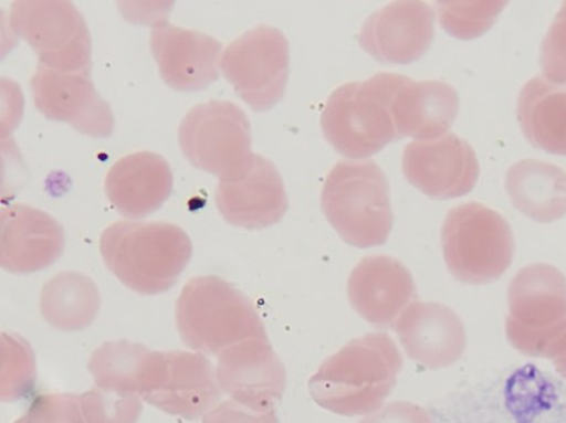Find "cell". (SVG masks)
Masks as SVG:
<instances>
[{
  "mask_svg": "<svg viewBox=\"0 0 566 423\" xmlns=\"http://www.w3.org/2000/svg\"><path fill=\"white\" fill-rule=\"evenodd\" d=\"M150 349L126 340L95 349L88 370L97 388L139 396V379Z\"/></svg>",
  "mask_w": 566,
  "mask_h": 423,
  "instance_id": "cell-26",
  "label": "cell"
},
{
  "mask_svg": "<svg viewBox=\"0 0 566 423\" xmlns=\"http://www.w3.org/2000/svg\"><path fill=\"white\" fill-rule=\"evenodd\" d=\"M353 308L373 327L392 328L417 298L415 279L390 256H368L350 273L347 285Z\"/></svg>",
  "mask_w": 566,
  "mask_h": 423,
  "instance_id": "cell-19",
  "label": "cell"
},
{
  "mask_svg": "<svg viewBox=\"0 0 566 423\" xmlns=\"http://www.w3.org/2000/svg\"><path fill=\"white\" fill-rule=\"evenodd\" d=\"M150 49L159 75L171 89L199 92L219 78L221 44L211 35L157 21Z\"/></svg>",
  "mask_w": 566,
  "mask_h": 423,
  "instance_id": "cell-15",
  "label": "cell"
},
{
  "mask_svg": "<svg viewBox=\"0 0 566 423\" xmlns=\"http://www.w3.org/2000/svg\"><path fill=\"white\" fill-rule=\"evenodd\" d=\"M506 189L513 204L537 222L566 214V171L556 165L523 159L509 169Z\"/></svg>",
  "mask_w": 566,
  "mask_h": 423,
  "instance_id": "cell-24",
  "label": "cell"
},
{
  "mask_svg": "<svg viewBox=\"0 0 566 423\" xmlns=\"http://www.w3.org/2000/svg\"><path fill=\"white\" fill-rule=\"evenodd\" d=\"M30 87L35 108L46 119L67 123L92 138L114 133L113 109L98 96L91 72H60L39 64Z\"/></svg>",
  "mask_w": 566,
  "mask_h": 423,
  "instance_id": "cell-12",
  "label": "cell"
},
{
  "mask_svg": "<svg viewBox=\"0 0 566 423\" xmlns=\"http://www.w3.org/2000/svg\"><path fill=\"white\" fill-rule=\"evenodd\" d=\"M176 322L187 347L214 357L245 340H269L254 305L217 275L196 277L184 286Z\"/></svg>",
  "mask_w": 566,
  "mask_h": 423,
  "instance_id": "cell-3",
  "label": "cell"
},
{
  "mask_svg": "<svg viewBox=\"0 0 566 423\" xmlns=\"http://www.w3.org/2000/svg\"><path fill=\"white\" fill-rule=\"evenodd\" d=\"M441 243L449 272L464 284H490L512 265L514 237L509 223L478 202L448 213Z\"/></svg>",
  "mask_w": 566,
  "mask_h": 423,
  "instance_id": "cell-6",
  "label": "cell"
},
{
  "mask_svg": "<svg viewBox=\"0 0 566 423\" xmlns=\"http://www.w3.org/2000/svg\"><path fill=\"white\" fill-rule=\"evenodd\" d=\"M65 247L63 225L51 214L27 204L0 214V265L12 274L40 272L59 260Z\"/></svg>",
  "mask_w": 566,
  "mask_h": 423,
  "instance_id": "cell-18",
  "label": "cell"
},
{
  "mask_svg": "<svg viewBox=\"0 0 566 423\" xmlns=\"http://www.w3.org/2000/svg\"><path fill=\"white\" fill-rule=\"evenodd\" d=\"M322 208L329 224L353 247H378L391 234L389 181L373 161L338 162L325 180Z\"/></svg>",
  "mask_w": 566,
  "mask_h": 423,
  "instance_id": "cell-5",
  "label": "cell"
},
{
  "mask_svg": "<svg viewBox=\"0 0 566 423\" xmlns=\"http://www.w3.org/2000/svg\"><path fill=\"white\" fill-rule=\"evenodd\" d=\"M218 382L233 402L272 412L286 390V370L268 340H245L218 357Z\"/></svg>",
  "mask_w": 566,
  "mask_h": 423,
  "instance_id": "cell-14",
  "label": "cell"
},
{
  "mask_svg": "<svg viewBox=\"0 0 566 423\" xmlns=\"http://www.w3.org/2000/svg\"><path fill=\"white\" fill-rule=\"evenodd\" d=\"M402 169L411 186L439 200L469 194L480 175L475 150L454 134L406 146Z\"/></svg>",
  "mask_w": 566,
  "mask_h": 423,
  "instance_id": "cell-13",
  "label": "cell"
},
{
  "mask_svg": "<svg viewBox=\"0 0 566 423\" xmlns=\"http://www.w3.org/2000/svg\"><path fill=\"white\" fill-rule=\"evenodd\" d=\"M221 395L217 370L205 353L151 351L140 373L142 400L189 421L206 416Z\"/></svg>",
  "mask_w": 566,
  "mask_h": 423,
  "instance_id": "cell-9",
  "label": "cell"
},
{
  "mask_svg": "<svg viewBox=\"0 0 566 423\" xmlns=\"http://www.w3.org/2000/svg\"><path fill=\"white\" fill-rule=\"evenodd\" d=\"M101 253L109 272L128 289L156 296L175 286L193 247L176 224L119 222L104 230Z\"/></svg>",
  "mask_w": 566,
  "mask_h": 423,
  "instance_id": "cell-2",
  "label": "cell"
},
{
  "mask_svg": "<svg viewBox=\"0 0 566 423\" xmlns=\"http://www.w3.org/2000/svg\"><path fill=\"white\" fill-rule=\"evenodd\" d=\"M14 423H87L80 396L75 394L41 395L27 414Z\"/></svg>",
  "mask_w": 566,
  "mask_h": 423,
  "instance_id": "cell-30",
  "label": "cell"
},
{
  "mask_svg": "<svg viewBox=\"0 0 566 423\" xmlns=\"http://www.w3.org/2000/svg\"><path fill=\"white\" fill-rule=\"evenodd\" d=\"M184 157L195 168L229 181L251 167V125L243 109L231 102L199 104L178 128Z\"/></svg>",
  "mask_w": 566,
  "mask_h": 423,
  "instance_id": "cell-7",
  "label": "cell"
},
{
  "mask_svg": "<svg viewBox=\"0 0 566 423\" xmlns=\"http://www.w3.org/2000/svg\"><path fill=\"white\" fill-rule=\"evenodd\" d=\"M541 67L547 82L566 84V2L545 35L541 47Z\"/></svg>",
  "mask_w": 566,
  "mask_h": 423,
  "instance_id": "cell-31",
  "label": "cell"
},
{
  "mask_svg": "<svg viewBox=\"0 0 566 423\" xmlns=\"http://www.w3.org/2000/svg\"><path fill=\"white\" fill-rule=\"evenodd\" d=\"M35 361L32 348L21 337L2 335V401L21 400L33 390Z\"/></svg>",
  "mask_w": 566,
  "mask_h": 423,
  "instance_id": "cell-28",
  "label": "cell"
},
{
  "mask_svg": "<svg viewBox=\"0 0 566 423\" xmlns=\"http://www.w3.org/2000/svg\"><path fill=\"white\" fill-rule=\"evenodd\" d=\"M104 188L122 216L142 219L158 211L170 198L174 175L163 156L139 151L109 168Z\"/></svg>",
  "mask_w": 566,
  "mask_h": 423,
  "instance_id": "cell-20",
  "label": "cell"
},
{
  "mask_svg": "<svg viewBox=\"0 0 566 423\" xmlns=\"http://www.w3.org/2000/svg\"><path fill=\"white\" fill-rule=\"evenodd\" d=\"M507 2H439L437 12L442 29L459 40L483 35L495 23Z\"/></svg>",
  "mask_w": 566,
  "mask_h": 423,
  "instance_id": "cell-27",
  "label": "cell"
},
{
  "mask_svg": "<svg viewBox=\"0 0 566 423\" xmlns=\"http://www.w3.org/2000/svg\"><path fill=\"white\" fill-rule=\"evenodd\" d=\"M396 330L406 353L422 366L447 367L464 352L463 322L440 304H410L399 316Z\"/></svg>",
  "mask_w": 566,
  "mask_h": 423,
  "instance_id": "cell-21",
  "label": "cell"
},
{
  "mask_svg": "<svg viewBox=\"0 0 566 423\" xmlns=\"http://www.w3.org/2000/svg\"><path fill=\"white\" fill-rule=\"evenodd\" d=\"M87 423H137L142 413V398L94 388L80 396Z\"/></svg>",
  "mask_w": 566,
  "mask_h": 423,
  "instance_id": "cell-29",
  "label": "cell"
},
{
  "mask_svg": "<svg viewBox=\"0 0 566 423\" xmlns=\"http://www.w3.org/2000/svg\"><path fill=\"white\" fill-rule=\"evenodd\" d=\"M449 423H566V383L532 363L515 367Z\"/></svg>",
  "mask_w": 566,
  "mask_h": 423,
  "instance_id": "cell-8",
  "label": "cell"
},
{
  "mask_svg": "<svg viewBox=\"0 0 566 423\" xmlns=\"http://www.w3.org/2000/svg\"><path fill=\"white\" fill-rule=\"evenodd\" d=\"M101 304L95 282L75 272L60 273L49 279L40 297L42 317L64 332H77L90 327Z\"/></svg>",
  "mask_w": 566,
  "mask_h": 423,
  "instance_id": "cell-25",
  "label": "cell"
},
{
  "mask_svg": "<svg viewBox=\"0 0 566 423\" xmlns=\"http://www.w3.org/2000/svg\"><path fill=\"white\" fill-rule=\"evenodd\" d=\"M359 423H433L432 416L417 404L392 402L368 414Z\"/></svg>",
  "mask_w": 566,
  "mask_h": 423,
  "instance_id": "cell-33",
  "label": "cell"
},
{
  "mask_svg": "<svg viewBox=\"0 0 566 423\" xmlns=\"http://www.w3.org/2000/svg\"><path fill=\"white\" fill-rule=\"evenodd\" d=\"M10 27L32 46L39 64L60 72H91L92 42L82 12L71 2H14Z\"/></svg>",
  "mask_w": 566,
  "mask_h": 423,
  "instance_id": "cell-11",
  "label": "cell"
},
{
  "mask_svg": "<svg viewBox=\"0 0 566 423\" xmlns=\"http://www.w3.org/2000/svg\"><path fill=\"white\" fill-rule=\"evenodd\" d=\"M402 75L378 73L366 82L342 85L323 109L322 128L342 156L363 159L398 140L392 106Z\"/></svg>",
  "mask_w": 566,
  "mask_h": 423,
  "instance_id": "cell-4",
  "label": "cell"
},
{
  "mask_svg": "<svg viewBox=\"0 0 566 423\" xmlns=\"http://www.w3.org/2000/svg\"><path fill=\"white\" fill-rule=\"evenodd\" d=\"M516 115L528 142L551 155L566 156V87L532 78L523 85Z\"/></svg>",
  "mask_w": 566,
  "mask_h": 423,
  "instance_id": "cell-23",
  "label": "cell"
},
{
  "mask_svg": "<svg viewBox=\"0 0 566 423\" xmlns=\"http://www.w3.org/2000/svg\"><path fill=\"white\" fill-rule=\"evenodd\" d=\"M214 201L227 223L245 230L268 229L285 216L289 200L279 169L255 155L242 176L220 181Z\"/></svg>",
  "mask_w": 566,
  "mask_h": 423,
  "instance_id": "cell-16",
  "label": "cell"
},
{
  "mask_svg": "<svg viewBox=\"0 0 566 423\" xmlns=\"http://www.w3.org/2000/svg\"><path fill=\"white\" fill-rule=\"evenodd\" d=\"M291 51L281 30L260 24L226 47L221 72L240 99L256 113L269 112L285 94Z\"/></svg>",
  "mask_w": 566,
  "mask_h": 423,
  "instance_id": "cell-10",
  "label": "cell"
},
{
  "mask_svg": "<svg viewBox=\"0 0 566 423\" xmlns=\"http://www.w3.org/2000/svg\"><path fill=\"white\" fill-rule=\"evenodd\" d=\"M434 39V11L422 2H396L363 24L360 46L385 64H411L428 52Z\"/></svg>",
  "mask_w": 566,
  "mask_h": 423,
  "instance_id": "cell-17",
  "label": "cell"
},
{
  "mask_svg": "<svg viewBox=\"0 0 566 423\" xmlns=\"http://www.w3.org/2000/svg\"><path fill=\"white\" fill-rule=\"evenodd\" d=\"M202 423H280L275 410L260 413L237 402L224 401L211 410Z\"/></svg>",
  "mask_w": 566,
  "mask_h": 423,
  "instance_id": "cell-32",
  "label": "cell"
},
{
  "mask_svg": "<svg viewBox=\"0 0 566 423\" xmlns=\"http://www.w3.org/2000/svg\"><path fill=\"white\" fill-rule=\"evenodd\" d=\"M457 89L442 82H413L403 77L394 99L397 138L434 140L444 137L459 114Z\"/></svg>",
  "mask_w": 566,
  "mask_h": 423,
  "instance_id": "cell-22",
  "label": "cell"
},
{
  "mask_svg": "<svg viewBox=\"0 0 566 423\" xmlns=\"http://www.w3.org/2000/svg\"><path fill=\"white\" fill-rule=\"evenodd\" d=\"M402 366V355L389 335L368 334L325 360L310 380V392L331 413L368 415L384 406Z\"/></svg>",
  "mask_w": 566,
  "mask_h": 423,
  "instance_id": "cell-1",
  "label": "cell"
}]
</instances>
